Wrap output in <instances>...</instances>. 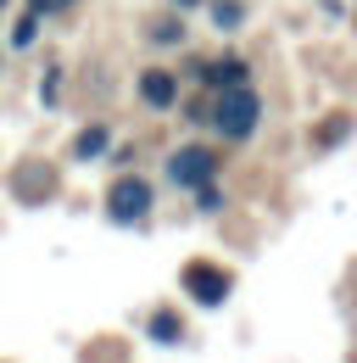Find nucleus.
<instances>
[{"instance_id":"423d86ee","label":"nucleus","mask_w":357,"mask_h":363,"mask_svg":"<svg viewBox=\"0 0 357 363\" xmlns=\"http://www.w3.org/2000/svg\"><path fill=\"white\" fill-rule=\"evenodd\" d=\"M207 79H212V84H240V79H246V62L229 56V62H218V67H207Z\"/></svg>"},{"instance_id":"f8f14e48","label":"nucleus","mask_w":357,"mask_h":363,"mask_svg":"<svg viewBox=\"0 0 357 363\" xmlns=\"http://www.w3.org/2000/svg\"><path fill=\"white\" fill-rule=\"evenodd\" d=\"M178 6H196V0H178Z\"/></svg>"},{"instance_id":"9b49d317","label":"nucleus","mask_w":357,"mask_h":363,"mask_svg":"<svg viewBox=\"0 0 357 363\" xmlns=\"http://www.w3.org/2000/svg\"><path fill=\"white\" fill-rule=\"evenodd\" d=\"M50 6H67V0H34V11H50Z\"/></svg>"},{"instance_id":"ddd939ff","label":"nucleus","mask_w":357,"mask_h":363,"mask_svg":"<svg viewBox=\"0 0 357 363\" xmlns=\"http://www.w3.org/2000/svg\"><path fill=\"white\" fill-rule=\"evenodd\" d=\"M0 6H6V0H0Z\"/></svg>"},{"instance_id":"20e7f679","label":"nucleus","mask_w":357,"mask_h":363,"mask_svg":"<svg viewBox=\"0 0 357 363\" xmlns=\"http://www.w3.org/2000/svg\"><path fill=\"white\" fill-rule=\"evenodd\" d=\"M168 174H174V184H212L218 157H212V151H201V145H184L174 162H168Z\"/></svg>"},{"instance_id":"39448f33","label":"nucleus","mask_w":357,"mask_h":363,"mask_svg":"<svg viewBox=\"0 0 357 363\" xmlns=\"http://www.w3.org/2000/svg\"><path fill=\"white\" fill-rule=\"evenodd\" d=\"M140 95H145L151 106H168V101H174V95H178L174 73H145V79H140Z\"/></svg>"},{"instance_id":"0eeeda50","label":"nucleus","mask_w":357,"mask_h":363,"mask_svg":"<svg viewBox=\"0 0 357 363\" xmlns=\"http://www.w3.org/2000/svg\"><path fill=\"white\" fill-rule=\"evenodd\" d=\"M151 335H157V341H174V335H178V318L174 313H157V318H151Z\"/></svg>"},{"instance_id":"f03ea898","label":"nucleus","mask_w":357,"mask_h":363,"mask_svg":"<svg viewBox=\"0 0 357 363\" xmlns=\"http://www.w3.org/2000/svg\"><path fill=\"white\" fill-rule=\"evenodd\" d=\"M106 213H112L118 224L145 218V213H151V184H145V179H118L112 190H106Z\"/></svg>"},{"instance_id":"9d476101","label":"nucleus","mask_w":357,"mask_h":363,"mask_svg":"<svg viewBox=\"0 0 357 363\" xmlns=\"http://www.w3.org/2000/svg\"><path fill=\"white\" fill-rule=\"evenodd\" d=\"M34 28H40V17H23V23H17V34H11V40H17V45H28V40H34Z\"/></svg>"},{"instance_id":"6e6552de","label":"nucleus","mask_w":357,"mask_h":363,"mask_svg":"<svg viewBox=\"0 0 357 363\" xmlns=\"http://www.w3.org/2000/svg\"><path fill=\"white\" fill-rule=\"evenodd\" d=\"M101 145H106V129H84V135H79V157H95Z\"/></svg>"},{"instance_id":"f257e3e1","label":"nucleus","mask_w":357,"mask_h":363,"mask_svg":"<svg viewBox=\"0 0 357 363\" xmlns=\"http://www.w3.org/2000/svg\"><path fill=\"white\" fill-rule=\"evenodd\" d=\"M212 123H218V135L246 140L251 129H257V95L246 90V84H223L218 106H212Z\"/></svg>"},{"instance_id":"7ed1b4c3","label":"nucleus","mask_w":357,"mask_h":363,"mask_svg":"<svg viewBox=\"0 0 357 363\" xmlns=\"http://www.w3.org/2000/svg\"><path fill=\"white\" fill-rule=\"evenodd\" d=\"M184 291L201 302V308H218L229 296V274L212 269V263H184Z\"/></svg>"},{"instance_id":"1a4fd4ad","label":"nucleus","mask_w":357,"mask_h":363,"mask_svg":"<svg viewBox=\"0 0 357 363\" xmlns=\"http://www.w3.org/2000/svg\"><path fill=\"white\" fill-rule=\"evenodd\" d=\"M212 17H218V28H234V23H240V6H234V0H218Z\"/></svg>"}]
</instances>
